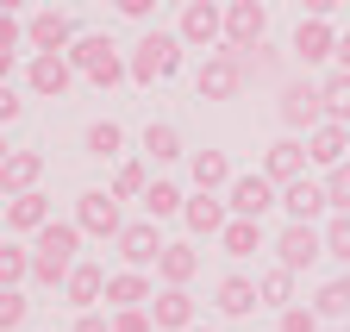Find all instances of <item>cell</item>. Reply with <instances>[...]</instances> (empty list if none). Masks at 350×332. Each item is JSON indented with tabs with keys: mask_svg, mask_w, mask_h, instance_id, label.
Here are the masks:
<instances>
[{
	"mask_svg": "<svg viewBox=\"0 0 350 332\" xmlns=\"http://www.w3.org/2000/svg\"><path fill=\"white\" fill-rule=\"evenodd\" d=\"M81 226L75 220H51V226H44L38 232V244H31V251H38V270H31V282H44V288H57V282H69V270H75V251H81Z\"/></svg>",
	"mask_w": 350,
	"mask_h": 332,
	"instance_id": "1",
	"label": "cell"
},
{
	"mask_svg": "<svg viewBox=\"0 0 350 332\" xmlns=\"http://www.w3.org/2000/svg\"><path fill=\"white\" fill-rule=\"evenodd\" d=\"M69 63H75V75L94 81V88H119V81L131 75V57H119V44H113L107 31L75 38V44H69Z\"/></svg>",
	"mask_w": 350,
	"mask_h": 332,
	"instance_id": "2",
	"label": "cell"
},
{
	"mask_svg": "<svg viewBox=\"0 0 350 332\" xmlns=\"http://www.w3.org/2000/svg\"><path fill=\"white\" fill-rule=\"evenodd\" d=\"M244 81H250V63H244L232 44H219V51H206V63L194 69V94H200V101H238Z\"/></svg>",
	"mask_w": 350,
	"mask_h": 332,
	"instance_id": "3",
	"label": "cell"
},
{
	"mask_svg": "<svg viewBox=\"0 0 350 332\" xmlns=\"http://www.w3.org/2000/svg\"><path fill=\"white\" fill-rule=\"evenodd\" d=\"M182 31H144L138 38V51H131V81H144V88H150V81H163V75H175V69H182Z\"/></svg>",
	"mask_w": 350,
	"mask_h": 332,
	"instance_id": "4",
	"label": "cell"
},
{
	"mask_svg": "<svg viewBox=\"0 0 350 332\" xmlns=\"http://www.w3.org/2000/svg\"><path fill=\"white\" fill-rule=\"evenodd\" d=\"M275 113H282L288 132H313V126H325V88H319V81H306V75H288Z\"/></svg>",
	"mask_w": 350,
	"mask_h": 332,
	"instance_id": "5",
	"label": "cell"
},
{
	"mask_svg": "<svg viewBox=\"0 0 350 332\" xmlns=\"http://www.w3.org/2000/svg\"><path fill=\"white\" fill-rule=\"evenodd\" d=\"M175 31H182L188 51H219L226 44V7H219V0H188L182 19H175Z\"/></svg>",
	"mask_w": 350,
	"mask_h": 332,
	"instance_id": "6",
	"label": "cell"
},
{
	"mask_svg": "<svg viewBox=\"0 0 350 332\" xmlns=\"http://www.w3.org/2000/svg\"><path fill=\"white\" fill-rule=\"evenodd\" d=\"M325 257V226H313V220H288L282 232H275V264H288V270H313Z\"/></svg>",
	"mask_w": 350,
	"mask_h": 332,
	"instance_id": "7",
	"label": "cell"
},
{
	"mask_svg": "<svg viewBox=\"0 0 350 332\" xmlns=\"http://www.w3.org/2000/svg\"><path fill=\"white\" fill-rule=\"evenodd\" d=\"M69 81H75L69 51H31V63H25V88H31L38 101H63Z\"/></svg>",
	"mask_w": 350,
	"mask_h": 332,
	"instance_id": "8",
	"label": "cell"
},
{
	"mask_svg": "<svg viewBox=\"0 0 350 332\" xmlns=\"http://www.w3.org/2000/svg\"><path fill=\"white\" fill-rule=\"evenodd\" d=\"M262 38H269V7H262V0H226V44L244 57Z\"/></svg>",
	"mask_w": 350,
	"mask_h": 332,
	"instance_id": "9",
	"label": "cell"
},
{
	"mask_svg": "<svg viewBox=\"0 0 350 332\" xmlns=\"http://www.w3.org/2000/svg\"><path fill=\"white\" fill-rule=\"evenodd\" d=\"M75 226H81L88 238H119V232H125L119 194H113V188H88V194L75 201Z\"/></svg>",
	"mask_w": 350,
	"mask_h": 332,
	"instance_id": "10",
	"label": "cell"
},
{
	"mask_svg": "<svg viewBox=\"0 0 350 332\" xmlns=\"http://www.w3.org/2000/svg\"><path fill=\"white\" fill-rule=\"evenodd\" d=\"M113 244H119V257H125L131 270H157V264H163V251H169L163 232H157V220H131Z\"/></svg>",
	"mask_w": 350,
	"mask_h": 332,
	"instance_id": "11",
	"label": "cell"
},
{
	"mask_svg": "<svg viewBox=\"0 0 350 332\" xmlns=\"http://www.w3.org/2000/svg\"><path fill=\"white\" fill-rule=\"evenodd\" d=\"M182 226H188L194 238H219V232L232 226V201H226V194H213V188L188 194V207H182Z\"/></svg>",
	"mask_w": 350,
	"mask_h": 332,
	"instance_id": "12",
	"label": "cell"
},
{
	"mask_svg": "<svg viewBox=\"0 0 350 332\" xmlns=\"http://www.w3.org/2000/svg\"><path fill=\"white\" fill-rule=\"evenodd\" d=\"M294 63H306V69H319V63H332L338 57V31H332V19H306L300 13V31H294Z\"/></svg>",
	"mask_w": 350,
	"mask_h": 332,
	"instance_id": "13",
	"label": "cell"
},
{
	"mask_svg": "<svg viewBox=\"0 0 350 332\" xmlns=\"http://www.w3.org/2000/svg\"><path fill=\"white\" fill-rule=\"evenodd\" d=\"M226 201H232V214H244V220H262V214H269V207H282V188L269 182V176H238L232 188H226Z\"/></svg>",
	"mask_w": 350,
	"mask_h": 332,
	"instance_id": "14",
	"label": "cell"
},
{
	"mask_svg": "<svg viewBox=\"0 0 350 332\" xmlns=\"http://www.w3.org/2000/svg\"><path fill=\"white\" fill-rule=\"evenodd\" d=\"M306 163H313V157H306V144H300V138H275L269 151H262V176H269L275 188H288V182H300V176H306Z\"/></svg>",
	"mask_w": 350,
	"mask_h": 332,
	"instance_id": "15",
	"label": "cell"
},
{
	"mask_svg": "<svg viewBox=\"0 0 350 332\" xmlns=\"http://www.w3.org/2000/svg\"><path fill=\"white\" fill-rule=\"evenodd\" d=\"M25 38H31V51H69L75 44V25H69L63 7H44V13L25 19Z\"/></svg>",
	"mask_w": 350,
	"mask_h": 332,
	"instance_id": "16",
	"label": "cell"
},
{
	"mask_svg": "<svg viewBox=\"0 0 350 332\" xmlns=\"http://www.w3.org/2000/svg\"><path fill=\"white\" fill-rule=\"evenodd\" d=\"M157 301V282H150V270H119V276H107V314L113 307H150Z\"/></svg>",
	"mask_w": 350,
	"mask_h": 332,
	"instance_id": "17",
	"label": "cell"
},
{
	"mask_svg": "<svg viewBox=\"0 0 350 332\" xmlns=\"http://www.w3.org/2000/svg\"><path fill=\"white\" fill-rule=\"evenodd\" d=\"M306 157H313L319 170H338V163H350V126H338V119L313 126V132H306Z\"/></svg>",
	"mask_w": 350,
	"mask_h": 332,
	"instance_id": "18",
	"label": "cell"
},
{
	"mask_svg": "<svg viewBox=\"0 0 350 332\" xmlns=\"http://www.w3.org/2000/svg\"><path fill=\"white\" fill-rule=\"evenodd\" d=\"M325 207H332V194H325V182H313V176H300V182L282 188V214H288V220H313V226H319Z\"/></svg>",
	"mask_w": 350,
	"mask_h": 332,
	"instance_id": "19",
	"label": "cell"
},
{
	"mask_svg": "<svg viewBox=\"0 0 350 332\" xmlns=\"http://www.w3.org/2000/svg\"><path fill=\"white\" fill-rule=\"evenodd\" d=\"M63 301H69L75 314H88L94 301H107V270H100V264H75L69 282H63Z\"/></svg>",
	"mask_w": 350,
	"mask_h": 332,
	"instance_id": "20",
	"label": "cell"
},
{
	"mask_svg": "<svg viewBox=\"0 0 350 332\" xmlns=\"http://www.w3.org/2000/svg\"><path fill=\"white\" fill-rule=\"evenodd\" d=\"M51 226V201H44L38 188H25V194H7V232H44Z\"/></svg>",
	"mask_w": 350,
	"mask_h": 332,
	"instance_id": "21",
	"label": "cell"
},
{
	"mask_svg": "<svg viewBox=\"0 0 350 332\" xmlns=\"http://www.w3.org/2000/svg\"><path fill=\"white\" fill-rule=\"evenodd\" d=\"M38 176H44L38 151H7L0 157V194H25V188H38Z\"/></svg>",
	"mask_w": 350,
	"mask_h": 332,
	"instance_id": "22",
	"label": "cell"
},
{
	"mask_svg": "<svg viewBox=\"0 0 350 332\" xmlns=\"http://www.w3.org/2000/svg\"><path fill=\"white\" fill-rule=\"evenodd\" d=\"M213 307L226 314V320H244L250 307H262V288H256L250 276H226V282L213 288Z\"/></svg>",
	"mask_w": 350,
	"mask_h": 332,
	"instance_id": "23",
	"label": "cell"
},
{
	"mask_svg": "<svg viewBox=\"0 0 350 332\" xmlns=\"http://www.w3.org/2000/svg\"><path fill=\"white\" fill-rule=\"evenodd\" d=\"M150 314H157V332H188V326H194V295L163 282V295L150 301Z\"/></svg>",
	"mask_w": 350,
	"mask_h": 332,
	"instance_id": "24",
	"label": "cell"
},
{
	"mask_svg": "<svg viewBox=\"0 0 350 332\" xmlns=\"http://www.w3.org/2000/svg\"><path fill=\"white\" fill-rule=\"evenodd\" d=\"M188 176H194V188H213V194H226V188L238 182L226 151H194V157H188Z\"/></svg>",
	"mask_w": 350,
	"mask_h": 332,
	"instance_id": "25",
	"label": "cell"
},
{
	"mask_svg": "<svg viewBox=\"0 0 350 332\" xmlns=\"http://www.w3.org/2000/svg\"><path fill=\"white\" fill-rule=\"evenodd\" d=\"M157 276H163L169 288H188V282L200 276V251H194V244H169L163 264H157Z\"/></svg>",
	"mask_w": 350,
	"mask_h": 332,
	"instance_id": "26",
	"label": "cell"
},
{
	"mask_svg": "<svg viewBox=\"0 0 350 332\" xmlns=\"http://www.w3.org/2000/svg\"><path fill=\"white\" fill-rule=\"evenodd\" d=\"M219 251H226V257H250V251H262V220L232 214V226L219 232Z\"/></svg>",
	"mask_w": 350,
	"mask_h": 332,
	"instance_id": "27",
	"label": "cell"
},
{
	"mask_svg": "<svg viewBox=\"0 0 350 332\" xmlns=\"http://www.w3.org/2000/svg\"><path fill=\"white\" fill-rule=\"evenodd\" d=\"M294 276H300V270H288V264H269V270H262V276H256L262 307H275V314H282V307H294Z\"/></svg>",
	"mask_w": 350,
	"mask_h": 332,
	"instance_id": "28",
	"label": "cell"
},
{
	"mask_svg": "<svg viewBox=\"0 0 350 332\" xmlns=\"http://www.w3.org/2000/svg\"><path fill=\"white\" fill-rule=\"evenodd\" d=\"M81 144H88V157H100V163H113V157L125 151V126H119V119H94V126L81 132Z\"/></svg>",
	"mask_w": 350,
	"mask_h": 332,
	"instance_id": "29",
	"label": "cell"
},
{
	"mask_svg": "<svg viewBox=\"0 0 350 332\" xmlns=\"http://www.w3.org/2000/svg\"><path fill=\"white\" fill-rule=\"evenodd\" d=\"M144 157L150 163H175V157H182V132H175L169 119H150V126H144Z\"/></svg>",
	"mask_w": 350,
	"mask_h": 332,
	"instance_id": "30",
	"label": "cell"
},
{
	"mask_svg": "<svg viewBox=\"0 0 350 332\" xmlns=\"http://www.w3.org/2000/svg\"><path fill=\"white\" fill-rule=\"evenodd\" d=\"M107 188H113L119 201H144V194H150V170H144L138 157H125L119 170H113V182H107Z\"/></svg>",
	"mask_w": 350,
	"mask_h": 332,
	"instance_id": "31",
	"label": "cell"
},
{
	"mask_svg": "<svg viewBox=\"0 0 350 332\" xmlns=\"http://www.w3.org/2000/svg\"><path fill=\"white\" fill-rule=\"evenodd\" d=\"M182 207H188V194L175 188V182H163V176L150 182V194H144V214L150 220H182Z\"/></svg>",
	"mask_w": 350,
	"mask_h": 332,
	"instance_id": "32",
	"label": "cell"
},
{
	"mask_svg": "<svg viewBox=\"0 0 350 332\" xmlns=\"http://www.w3.org/2000/svg\"><path fill=\"white\" fill-rule=\"evenodd\" d=\"M31 270H38V251H25V244H0V288L31 282Z\"/></svg>",
	"mask_w": 350,
	"mask_h": 332,
	"instance_id": "33",
	"label": "cell"
},
{
	"mask_svg": "<svg viewBox=\"0 0 350 332\" xmlns=\"http://www.w3.org/2000/svg\"><path fill=\"white\" fill-rule=\"evenodd\" d=\"M325 119H338V126H350V69H332L325 81Z\"/></svg>",
	"mask_w": 350,
	"mask_h": 332,
	"instance_id": "34",
	"label": "cell"
},
{
	"mask_svg": "<svg viewBox=\"0 0 350 332\" xmlns=\"http://www.w3.org/2000/svg\"><path fill=\"white\" fill-rule=\"evenodd\" d=\"M313 307H319V320H350V276H332L313 295Z\"/></svg>",
	"mask_w": 350,
	"mask_h": 332,
	"instance_id": "35",
	"label": "cell"
},
{
	"mask_svg": "<svg viewBox=\"0 0 350 332\" xmlns=\"http://www.w3.org/2000/svg\"><path fill=\"white\" fill-rule=\"evenodd\" d=\"M288 57L294 51H282V44H269V38H262L256 51H244V63H250V75H288Z\"/></svg>",
	"mask_w": 350,
	"mask_h": 332,
	"instance_id": "36",
	"label": "cell"
},
{
	"mask_svg": "<svg viewBox=\"0 0 350 332\" xmlns=\"http://www.w3.org/2000/svg\"><path fill=\"white\" fill-rule=\"evenodd\" d=\"M325 257L350 264V214H332V220H325Z\"/></svg>",
	"mask_w": 350,
	"mask_h": 332,
	"instance_id": "37",
	"label": "cell"
},
{
	"mask_svg": "<svg viewBox=\"0 0 350 332\" xmlns=\"http://www.w3.org/2000/svg\"><path fill=\"white\" fill-rule=\"evenodd\" d=\"M275 332H325V320H319V307H300L294 301V307H282V326Z\"/></svg>",
	"mask_w": 350,
	"mask_h": 332,
	"instance_id": "38",
	"label": "cell"
},
{
	"mask_svg": "<svg viewBox=\"0 0 350 332\" xmlns=\"http://www.w3.org/2000/svg\"><path fill=\"white\" fill-rule=\"evenodd\" d=\"M25 314H31V301L19 295V288H0V332H13V326H25Z\"/></svg>",
	"mask_w": 350,
	"mask_h": 332,
	"instance_id": "39",
	"label": "cell"
},
{
	"mask_svg": "<svg viewBox=\"0 0 350 332\" xmlns=\"http://www.w3.org/2000/svg\"><path fill=\"white\" fill-rule=\"evenodd\" d=\"M325 194H332V214H350V163L325 170Z\"/></svg>",
	"mask_w": 350,
	"mask_h": 332,
	"instance_id": "40",
	"label": "cell"
},
{
	"mask_svg": "<svg viewBox=\"0 0 350 332\" xmlns=\"http://www.w3.org/2000/svg\"><path fill=\"white\" fill-rule=\"evenodd\" d=\"M113 332H157L150 307H113Z\"/></svg>",
	"mask_w": 350,
	"mask_h": 332,
	"instance_id": "41",
	"label": "cell"
},
{
	"mask_svg": "<svg viewBox=\"0 0 350 332\" xmlns=\"http://www.w3.org/2000/svg\"><path fill=\"white\" fill-rule=\"evenodd\" d=\"M69 332H113V314H94V307H88V314H75Z\"/></svg>",
	"mask_w": 350,
	"mask_h": 332,
	"instance_id": "42",
	"label": "cell"
},
{
	"mask_svg": "<svg viewBox=\"0 0 350 332\" xmlns=\"http://www.w3.org/2000/svg\"><path fill=\"white\" fill-rule=\"evenodd\" d=\"M338 7H344V0H300V13H306V19H332Z\"/></svg>",
	"mask_w": 350,
	"mask_h": 332,
	"instance_id": "43",
	"label": "cell"
},
{
	"mask_svg": "<svg viewBox=\"0 0 350 332\" xmlns=\"http://www.w3.org/2000/svg\"><path fill=\"white\" fill-rule=\"evenodd\" d=\"M113 7H119L125 19H150V13H157V0H113Z\"/></svg>",
	"mask_w": 350,
	"mask_h": 332,
	"instance_id": "44",
	"label": "cell"
},
{
	"mask_svg": "<svg viewBox=\"0 0 350 332\" xmlns=\"http://www.w3.org/2000/svg\"><path fill=\"white\" fill-rule=\"evenodd\" d=\"M19 113H25V101H19L13 88H0V119H7V126H13V119H19Z\"/></svg>",
	"mask_w": 350,
	"mask_h": 332,
	"instance_id": "45",
	"label": "cell"
},
{
	"mask_svg": "<svg viewBox=\"0 0 350 332\" xmlns=\"http://www.w3.org/2000/svg\"><path fill=\"white\" fill-rule=\"evenodd\" d=\"M338 69H350V38H338Z\"/></svg>",
	"mask_w": 350,
	"mask_h": 332,
	"instance_id": "46",
	"label": "cell"
},
{
	"mask_svg": "<svg viewBox=\"0 0 350 332\" xmlns=\"http://www.w3.org/2000/svg\"><path fill=\"white\" fill-rule=\"evenodd\" d=\"M19 7H25V0H7V13H19Z\"/></svg>",
	"mask_w": 350,
	"mask_h": 332,
	"instance_id": "47",
	"label": "cell"
},
{
	"mask_svg": "<svg viewBox=\"0 0 350 332\" xmlns=\"http://www.w3.org/2000/svg\"><path fill=\"white\" fill-rule=\"evenodd\" d=\"M188 332H213V326H188Z\"/></svg>",
	"mask_w": 350,
	"mask_h": 332,
	"instance_id": "48",
	"label": "cell"
},
{
	"mask_svg": "<svg viewBox=\"0 0 350 332\" xmlns=\"http://www.w3.org/2000/svg\"><path fill=\"white\" fill-rule=\"evenodd\" d=\"M338 332H350V320H344V326H338Z\"/></svg>",
	"mask_w": 350,
	"mask_h": 332,
	"instance_id": "49",
	"label": "cell"
},
{
	"mask_svg": "<svg viewBox=\"0 0 350 332\" xmlns=\"http://www.w3.org/2000/svg\"><path fill=\"white\" fill-rule=\"evenodd\" d=\"M175 7H188V0H175Z\"/></svg>",
	"mask_w": 350,
	"mask_h": 332,
	"instance_id": "50",
	"label": "cell"
}]
</instances>
